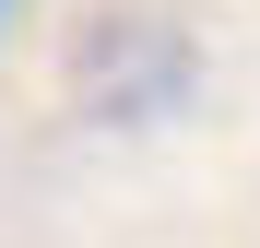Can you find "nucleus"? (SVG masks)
Listing matches in <instances>:
<instances>
[{
	"label": "nucleus",
	"instance_id": "f257e3e1",
	"mask_svg": "<svg viewBox=\"0 0 260 248\" xmlns=\"http://www.w3.org/2000/svg\"><path fill=\"white\" fill-rule=\"evenodd\" d=\"M189 83H201L189 36H178V24H154V12H107V24H83V36H71V95L95 107V118H166Z\"/></svg>",
	"mask_w": 260,
	"mask_h": 248
},
{
	"label": "nucleus",
	"instance_id": "f03ea898",
	"mask_svg": "<svg viewBox=\"0 0 260 248\" xmlns=\"http://www.w3.org/2000/svg\"><path fill=\"white\" fill-rule=\"evenodd\" d=\"M12 12H24V0H0V36H12Z\"/></svg>",
	"mask_w": 260,
	"mask_h": 248
}]
</instances>
